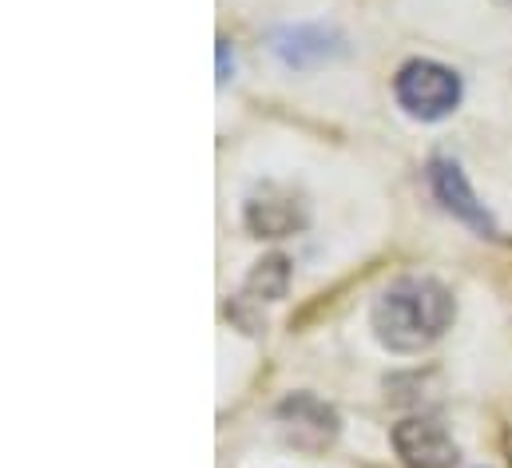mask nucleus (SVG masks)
Returning a JSON list of instances; mask_svg holds the SVG:
<instances>
[{
  "mask_svg": "<svg viewBox=\"0 0 512 468\" xmlns=\"http://www.w3.org/2000/svg\"><path fill=\"white\" fill-rule=\"evenodd\" d=\"M397 104L417 119H445L461 104V80L457 72L433 64V60H409L393 80Z\"/></svg>",
  "mask_w": 512,
  "mask_h": 468,
  "instance_id": "2",
  "label": "nucleus"
},
{
  "mask_svg": "<svg viewBox=\"0 0 512 468\" xmlns=\"http://www.w3.org/2000/svg\"><path fill=\"white\" fill-rule=\"evenodd\" d=\"M393 449L405 461V468H453L457 465V445L445 433V425L429 417H409L393 429Z\"/></svg>",
  "mask_w": 512,
  "mask_h": 468,
  "instance_id": "4",
  "label": "nucleus"
},
{
  "mask_svg": "<svg viewBox=\"0 0 512 468\" xmlns=\"http://www.w3.org/2000/svg\"><path fill=\"white\" fill-rule=\"evenodd\" d=\"M227 80V40H219V84Z\"/></svg>",
  "mask_w": 512,
  "mask_h": 468,
  "instance_id": "9",
  "label": "nucleus"
},
{
  "mask_svg": "<svg viewBox=\"0 0 512 468\" xmlns=\"http://www.w3.org/2000/svg\"><path fill=\"white\" fill-rule=\"evenodd\" d=\"M286 286H290V262H286L282 254L262 258L255 270H251V278H247V294L258 298V302H278V298H286Z\"/></svg>",
  "mask_w": 512,
  "mask_h": 468,
  "instance_id": "7",
  "label": "nucleus"
},
{
  "mask_svg": "<svg viewBox=\"0 0 512 468\" xmlns=\"http://www.w3.org/2000/svg\"><path fill=\"white\" fill-rule=\"evenodd\" d=\"M457 318L453 294L433 278H401L374 302V334L393 353H421Z\"/></svg>",
  "mask_w": 512,
  "mask_h": 468,
  "instance_id": "1",
  "label": "nucleus"
},
{
  "mask_svg": "<svg viewBox=\"0 0 512 468\" xmlns=\"http://www.w3.org/2000/svg\"><path fill=\"white\" fill-rule=\"evenodd\" d=\"M429 179H433V191H437V199L445 203V211H449V215H457V219H461V223H469L473 231L497 238V223H493V215L485 211V203H477L473 187L465 183V175H461V167H457L453 159H433Z\"/></svg>",
  "mask_w": 512,
  "mask_h": 468,
  "instance_id": "5",
  "label": "nucleus"
},
{
  "mask_svg": "<svg viewBox=\"0 0 512 468\" xmlns=\"http://www.w3.org/2000/svg\"><path fill=\"white\" fill-rule=\"evenodd\" d=\"M247 227L258 238H282L306 227V207L290 191H262L247 203Z\"/></svg>",
  "mask_w": 512,
  "mask_h": 468,
  "instance_id": "6",
  "label": "nucleus"
},
{
  "mask_svg": "<svg viewBox=\"0 0 512 468\" xmlns=\"http://www.w3.org/2000/svg\"><path fill=\"white\" fill-rule=\"evenodd\" d=\"M278 425H282V433L294 449H310V453L326 449L338 437V413L330 405H322L318 397H310V393L286 397L278 405Z\"/></svg>",
  "mask_w": 512,
  "mask_h": 468,
  "instance_id": "3",
  "label": "nucleus"
},
{
  "mask_svg": "<svg viewBox=\"0 0 512 468\" xmlns=\"http://www.w3.org/2000/svg\"><path fill=\"white\" fill-rule=\"evenodd\" d=\"M278 56L286 60V64H310V56L306 52H314V60H322V56H330V44H326V32L322 28H294V32H282L278 36Z\"/></svg>",
  "mask_w": 512,
  "mask_h": 468,
  "instance_id": "8",
  "label": "nucleus"
}]
</instances>
